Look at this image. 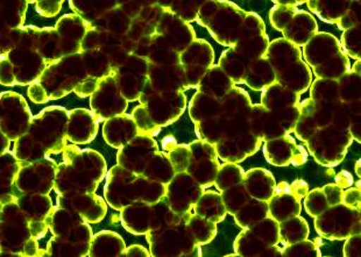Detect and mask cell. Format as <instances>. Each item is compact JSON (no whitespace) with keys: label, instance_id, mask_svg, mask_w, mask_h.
<instances>
[{"label":"cell","instance_id":"6da1fadb","mask_svg":"<svg viewBox=\"0 0 361 257\" xmlns=\"http://www.w3.org/2000/svg\"><path fill=\"white\" fill-rule=\"evenodd\" d=\"M351 134L348 130H339L334 125L319 128L307 141L309 153L318 163L324 167H336L344 160L348 148L351 146Z\"/></svg>","mask_w":361,"mask_h":257},{"label":"cell","instance_id":"7a4b0ae2","mask_svg":"<svg viewBox=\"0 0 361 257\" xmlns=\"http://www.w3.org/2000/svg\"><path fill=\"white\" fill-rule=\"evenodd\" d=\"M314 228L328 240H344L360 233V210L343 203L329 207L316 217Z\"/></svg>","mask_w":361,"mask_h":257},{"label":"cell","instance_id":"3957f363","mask_svg":"<svg viewBox=\"0 0 361 257\" xmlns=\"http://www.w3.org/2000/svg\"><path fill=\"white\" fill-rule=\"evenodd\" d=\"M343 51L341 42L332 34L318 32L303 47V55L310 67L324 63Z\"/></svg>","mask_w":361,"mask_h":257},{"label":"cell","instance_id":"277c9868","mask_svg":"<svg viewBox=\"0 0 361 257\" xmlns=\"http://www.w3.org/2000/svg\"><path fill=\"white\" fill-rule=\"evenodd\" d=\"M268 208L271 217L279 222L300 215L301 213V199L295 197L291 192L290 184L281 182L275 187L274 194L269 199Z\"/></svg>","mask_w":361,"mask_h":257},{"label":"cell","instance_id":"5b68a950","mask_svg":"<svg viewBox=\"0 0 361 257\" xmlns=\"http://www.w3.org/2000/svg\"><path fill=\"white\" fill-rule=\"evenodd\" d=\"M282 33L286 40L298 47H305V44L318 33L317 23L311 14L298 10Z\"/></svg>","mask_w":361,"mask_h":257},{"label":"cell","instance_id":"8992f818","mask_svg":"<svg viewBox=\"0 0 361 257\" xmlns=\"http://www.w3.org/2000/svg\"><path fill=\"white\" fill-rule=\"evenodd\" d=\"M344 191L337 184H328L322 189H314L305 196V207L310 217L316 218L329 207L343 203Z\"/></svg>","mask_w":361,"mask_h":257},{"label":"cell","instance_id":"52a82bcc","mask_svg":"<svg viewBox=\"0 0 361 257\" xmlns=\"http://www.w3.org/2000/svg\"><path fill=\"white\" fill-rule=\"evenodd\" d=\"M266 60L269 62L275 73L278 74L291 64L302 60V51L300 47L291 44L286 39H278L268 46L266 51Z\"/></svg>","mask_w":361,"mask_h":257},{"label":"cell","instance_id":"ba28073f","mask_svg":"<svg viewBox=\"0 0 361 257\" xmlns=\"http://www.w3.org/2000/svg\"><path fill=\"white\" fill-rule=\"evenodd\" d=\"M275 80L288 90L298 94H303L310 87L312 74L308 64L301 60L278 73L275 76Z\"/></svg>","mask_w":361,"mask_h":257},{"label":"cell","instance_id":"9c48e42d","mask_svg":"<svg viewBox=\"0 0 361 257\" xmlns=\"http://www.w3.org/2000/svg\"><path fill=\"white\" fill-rule=\"evenodd\" d=\"M298 144L289 135L267 141L264 144V153L268 162L276 167H287L293 163L295 154L298 151Z\"/></svg>","mask_w":361,"mask_h":257},{"label":"cell","instance_id":"30bf717a","mask_svg":"<svg viewBox=\"0 0 361 257\" xmlns=\"http://www.w3.org/2000/svg\"><path fill=\"white\" fill-rule=\"evenodd\" d=\"M300 104V94L288 90L281 84L274 83L262 94V105L268 111H279Z\"/></svg>","mask_w":361,"mask_h":257},{"label":"cell","instance_id":"8fae6325","mask_svg":"<svg viewBox=\"0 0 361 257\" xmlns=\"http://www.w3.org/2000/svg\"><path fill=\"white\" fill-rule=\"evenodd\" d=\"M310 96L311 101H314L318 106L334 108L341 101L338 80L318 78L311 85Z\"/></svg>","mask_w":361,"mask_h":257},{"label":"cell","instance_id":"7c38bea8","mask_svg":"<svg viewBox=\"0 0 361 257\" xmlns=\"http://www.w3.org/2000/svg\"><path fill=\"white\" fill-rule=\"evenodd\" d=\"M314 108L316 104L311 99H305L300 104V117L295 126V134L298 140L307 142L316 132L318 126L316 117H314Z\"/></svg>","mask_w":361,"mask_h":257},{"label":"cell","instance_id":"4fadbf2b","mask_svg":"<svg viewBox=\"0 0 361 257\" xmlns=\"http://www.w3.org/2000/svg\"><path fill=\"white\" fill-rule=\"evenodd\" d=\"M309 235V226L305 218L296 215L280 224V242L284 246L298 244L307 240Z\"/></svg>","mask_w":361,"mask_h":257},{"label":"cell","instance_id":"5bb4252c","mask_svg":"<svg viewBox=\"0 0 361 257\" xmlns=\"http://www.w3.org/2000/svg\"><path fill=\"white\" fill-rule=\"evenodd\" d=\"M312 69L317 78L338 80L351 70V63L346 54L343 51L324 63L319 64Z\"/></svg>","mask_w":361,"mask_h":257},{"label":"cell","instance_id":"9a60e30c","mask_svg":"<svg viewBox=\"0 0 361 257\" xmlns=\"http://www.w3.org/2000/svg\"><path fill=\"white\" fill-rule=\"evenodd\" d=\"M352 1H307L309 10L328 24H337Z\"/></svg>","mask_w":361,"mask_h":257},{"label":"cell","instance_id":"2e32d148","mask_svg":"<svg viewBox=\"0 0 361 257\" xmlns=\"http://www.w3.org/2000/svg\"><path fill=\"white\" fill-rule=\"evenodd\" d=\"M360 75L348 71L343 77L338 80L339 99L343 103H355L360 101Z\"/></svg>","mask_w":361,"mask_h":257},{"label":"cell","instance_id":"e0dca14e","mask_svg":"<svg viewBox=\"0 0 361 257\" xmlns=\"http://www.w3.org/2000/svg\"><path fill=\"white\" fill-rule=\"evenodd\" d=\"M357 114H360V101L355 103L339 101L332 111L331 125L339 130H348L352 119Z\"/></svg>","mask_w":361,"mask_h":257},{"label":"cell","instance_id":"ac0fdd59","mask_svg":"<svg viewBox=\"0 0 361 257\" xmlns=\"http://www.w3.org/2000/svg\"><path fill=\"white\" fill-rule=\"evenodd\" d=\"M360 33L361 27L358 25L344 30L341 35V49H344L348 56L357 61H360Z\"/></svg>","mask_w":361,"mask_h":257},{"label":"cell","instance_id":"d6986e66","mask_svg":"<svg viewBox=\"0 0 361 257\" xmlns=\"http://www.w3.org/2000/svg\"><path fill=\"white\" fill-rule=\"evenodd\" d=\"M276 5L278 6L273 7V10L269 14L271 23L275 30L283 32L284 28L288 26L295 13L298 12V8L296 6H291V5H282V4H276Z\"/></svg>","mask_w":361,"mask_h":257},{"label":"cell","instance_id":"ffe728a7","mask_svg":"<svg viewBox=\"0 0 361 257\" xmlns=\"http://www.w3.org/2000/svg\"><path fill=\"white\" fill-rule=\"evenodd\" d=\"M282 256H322V253L316 242L303 240L286 246L282 249Z\"/></svg>","mask_w":361,"mask_h":257},{"label":"cell","instance_id":"44dd1931","mask_svg":"<svg viewBox=\"0 0 361 257\" xmlns=\"http://www.w3.org/2000/svg\"><path fill=\"white\" fill-rule=\"evenodd\" d=\"M274 112L278 115L279 120L281 123L282 127L287 132V134L294 132L295 126H296L298 117H300V104L287 107V108H282V110L274 111Z\"/></svg>","mask_w":361,"mask_h":257},{"label":"cell","instance_id":"7402d4cb","mask_svg":"<svg viewBox=\"0 0 361 257\" xmlns=\"http://www.w3.org/2000/svg\"><path fill=\"white\" fill-rule=\"evenodd\" d=\"M360 1H352L348 10L345 12L344 15L337 23L339 30H348L352 27L360 25Z\"/></svg>","mask_w":361,"mask_h":257},{"label":"cell","instance_id":"603a6c76","mask_svg":"<svg viewBox=\"0 0 361 257\" xmlns=\"http://www.w3.org/2000/svg\"><path fill=\"white\" fill-rule=\"evenodd\" d=\"M361 239L360 233L348 237L345 242L344 255L346 257H360Z\"/></svg>","mask_w":361,"mask_h":257},{"label":"cell","instance_id":"cb8c5ba5","mask_svg":"<svg viewBox=\"0 0 361 257\" xmlns=\"http://www.w3.org/2000/svg\"><path fill=\"white\" fill-rule=\"evenodd\" d=\"M360 187L350 189L343 194V204L360 210Z\"/></svg>","mask_w":361,"mask_h":257},{"label":"cell","instance_id":"d4e9b609","mask_svg":"<svg viewBox=\"0 0 361 257\" xmlns=\"http://www.w3.org/2000/svg\"><path fill=\"white\" fill-rule=\"evenodd\" d=\"M291 192L294 194L295 197L298 199L305 198L309 194L308 183L302 180H296L294 183L290 184Z\"/></svg>","mask_w":361,"mask_h":257},{"label":"cell","instance_id":"484cf974","mask_svg":"<svg viewBox=\"0 0 361 257\" xmlns=\"http://www.w3.org/2000/svg\"><path fill=\"white\" fill-rule=\"evenodd\" d=\"M336 182L341 189H346L353 185V176L348 171L343 170L336 176Z\"/></svg>","mask_w":361,"mask_h":257},{"label":"cell","instance_id":"4316f807","mask_svg":"<svg viewBox=\"0 0 361 257\" xmlns=\"http://www.w3.org/2000/svg\"><path fill=\"white\" fill-rule=\"evenodd\" d=\"M308 161V153L305 151V147L298 146L296 154H295L294 160H293V165L294 167H301L302 164H305Z\"/></svg>","mask_w":361,"mask_h":257},{"label":"cell","instance_id":"83f0119b","mask_svg":"<svg viewBox=\"0 0 361 257\" xmlns=\"http://www.w3.org/2000/svg\"><path fill=\"white\" fill-rule=\"evenodd\" d=\"M162 147L164 151H174L175 148H178V142L174 137H166L162 140Z\"/></svg>","mask_w":361,"mask_h":257},{"label":"cell","instance_id":"f1b7e54d","mask_svg":"<svg viewBox=\"0 0 361 257\" xmlns=\"http://www.w3.org/2000/svg\"><path fill=\"white\" fill-rule=\"evenodd\" d=\"M360 61H357L355 62V65H353V68H352V70L355 74L360 75Z\"/></svg>","mask_w":361,"mask_h":257},{"label":"cell","instance_id":"f546056e","mask_svg":"<svg viewBox=\"0 0 361 257\" xmlns=\"http://www.w3.org/2000/svg\"><path fill=\"white\" fill-rule=\"evenodd\" d=\"M359 164H360V161H359L358 163H357V168H355V171H357V174H358V176H360V171H359Z\"/></svg>","mask_w":361,"mask_h":257}]
</instances>
